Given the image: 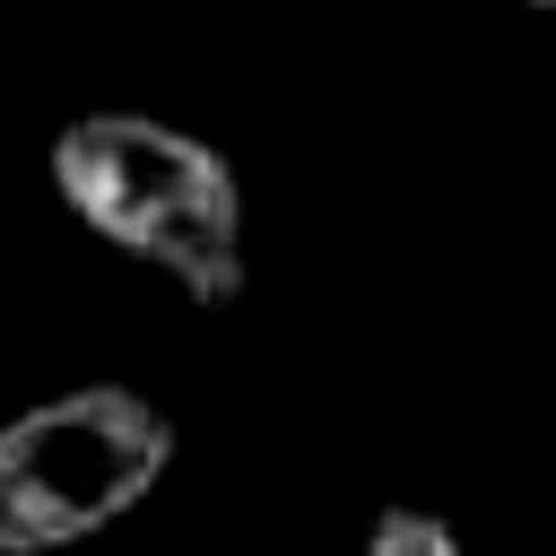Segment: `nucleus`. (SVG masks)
<instances>
[{
	"mask_svg": "<svg viewBox=\"0 0 556 556\" xmlns=\"http://www.w3.org/2000/svg\"><path fill=\"white\" fill-rule=\"evenodd\" d=\"M52 182L104 243L165 269L200 304L243 295V200L217 148L139 113H87L52 139Z\"/></svg>",
	"mask_w": 556,
	"mask_h": 556,
	"instance_id": "obj_1",
	"label": "nucleus"
},
{
	"mask_svg": "<svg viewBox=\"0 0 556 556\" xmlns=\"http://www.w3.org/2000/svg\"><path fill=\"white\" fill-rule=\"evenodd\" d=\"M174 460V426L139 391H70L0 426V556L70 547L122 521Z\"/></svg>",
	"mask_w": 556,
	"mask_h": 556,
	"instance_id": "obj_2",
	"label": "nucleus"
},
{
	"mask_svg": "<svg viewBox=\"0 0 556 556\" xmlns=\"http://www.w3.org/2000/svg\"><path fill=\"white\" fill-rule=\"evenodd\" d=\"M365 556H460V539L434 513H382L374 539H365Z\"/></svg>",
	"mask_w": 556,
	"mask_h": 556,
	"instance_id": "obj_3",
	"label": "nucleus"
},
{
	"mask_svg": "<svg viewBox=\"0 0 556 556\" xmlns=\"http://www.w3.org/2000/svg\"><path fill=\"white\" fill-rule=\"evenodd\" d=\"M521 9H556V0H521Z\"/></svg>",
	"mask_w": 556,
	"mask_h": 556,
	"instance_id": "obj_4",
	"label": "nucleus"
}]
</instances>
